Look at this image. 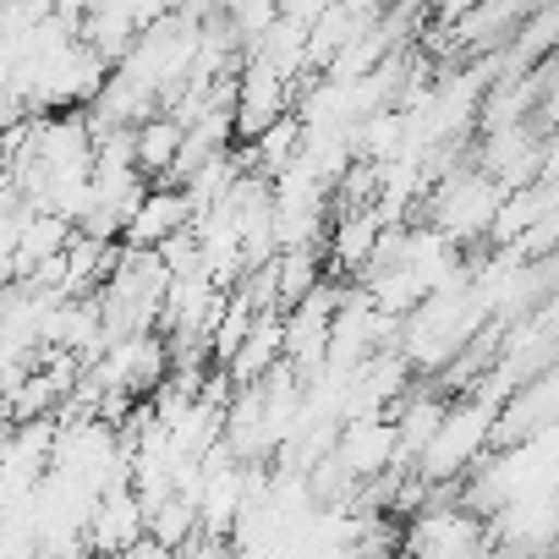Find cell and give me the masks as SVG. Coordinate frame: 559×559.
Instances as JSON below:
<instances>
[{"mask_svg": "<svg viewBox=\"0 0 559 559\" xmlns=\"http://www.w3.org/2000/svg\"><path fill=\"white\" fill-rule=\"evenodd\" d=\"M148 537V510H143V499H138V488H110V493H99V504H94V521H88V548L99 554V559H121L132 543H143Z\"/></svg>", "mask_w": 559, "mask_h": 559, "instance_id": "cell-2", "label": "cell"}, {"mask_svg": "<svg viewBox=\"0 0 559 559\" xmlns=\"http://www.w3.org/2000/svg\"><path fill=\"white\" fill-rule=\"evenodd\" d=\"M192 219H198L192 198H187L181 187H170V181H154V187H148V198L138 203V214L127 219L121 247H132V252H159L170 236L192 230Z\"/></svg>", "mask_w": 559, "mask_h": 559, "instance_id": "cell-1", "label": "cell"}, {"mask_svg": "<svg viewBox=\"0 0 559 559\" xmlns=\"http://www.w3.org/2000/svg\"><path fill=\"white\" fill-rule=\"evenodd\" d=\"M181 143H187V132H181L170 116L143 121V127L132 132V159H138V176H143V181H148V176L170 181V170H176V159H181Z\"/></svg>", "mask_w": 559, "mask_h": 559, "instance_id": "cell-3", "label": "cell"}]
</instances>
